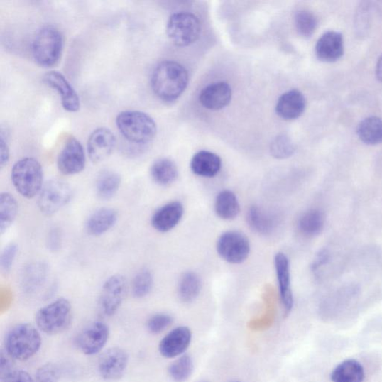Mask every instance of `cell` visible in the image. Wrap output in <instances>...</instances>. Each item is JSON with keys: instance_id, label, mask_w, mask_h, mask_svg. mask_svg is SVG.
Wrapping results in <instances>:
<instances>
[{"instance_id": "6da1fadb", "label": "cell", "mask_w": 382, "mask_h": 382, "mask_svg": "<svg viewBox=\"0 0 382 382\" xmlns=\"http://www.w3.org/2000/svg\"><path fill=\"white\" fill-rule=\"evenodd\" d=\"M187 70L180 63L166 61L154 69L151 85L155 94L166 102L178 99L185 92L188 84Z\"/></svg>"}, {"instance_id": "7a4b0ae2", "label": "cell", "mask_w": 382, "mask_h": 382, "mask_svg": "<svg viewBox=\"0 0 382 382\" xmlns=\"http://www.w3.org/2000/svg\"><path fill=\"white\" fill-rule=\"evenodd\" d=\"M116 124L121 135L133 143L148 144L156 136L155 122L150 115L142 111H122L117 115Z\"/></svg>"}, {"instance_id": "3957f363", "label": "cell", "mask_w": 382, "mask_h": 382, "mask_svg": "<svg viewBox=\"0 0 382 382\" xmlns=\"http://www.w3.org/2000/svg\"><path fill=\"white\" fill-rule=\"evenodd\" d=\"M6 351L14 360L27 361L33 358L41 346L38 331L28 323L13 327L7 334Z\"/></svg>"}, {"instance_id": "277c9868", "label": "cell", "mask_w": 382, "mask_h": 382, "mask_svg": "<svg viewBox=\"0 0 382 382\" xmlns=\"http://www.w3.org/2000/svg\"><path fill=\"white\" fill-rule=\"evenodd\" d=\"M11 178L13 187L26 199L34 198L43 188V169L34 158H24L17 161L11 169Z\"/></svg>"}, {"instance_id": "5b68a950", "label": "cell", "mask_w": 382, "mask_h": 382, "mask_svg": "<svg viewBox=\"0 0 382 382\" xmlns=\"http://www.w3.org/2000/svg\"><path fill=\"white\" fill-rule=\"evenodd\" d=\"M64 46L62 33L53 26L43 27L33 43L36 62L44 67L55 66L60 60Z\"/></svg>"}, {"instance_id": "8992f818", "label": "cell", "mask_w": 382, "mask_h": 382, "mask_svg": "<svg viewBox=\"0 0 382 382\" xmlns=\"http://www.w3.org/2000/svg\"><path fill=\"white\" fill-rule=\"evenodd\" d=\"M72 307L70 301L60 298L40 308L36 316L38 329L43 333L55 335L62 333L70 325Z\"/></svg>"}, {"instance_id": "52a82bcc", "label": "cell", "mask_w": 382, "mask_h": 382, "mask_svg": "<svg viewBox=\"0 0 382 382\" xmlns=\"http://www.w3.org/2000/svg\"><path fill=\"white\" fill-rule=\"evenodd\" d=\"M200 33L201 23L192 13H175L168 22V36L176 46H190L198 40Z\"/></svg>"}, {"instance_id": "ba28073f", "label": "cell", "mask_w": 382, "mask_h": 382, "mask_svg": "<svg viewBox=\"0 0 382 382\" xmlns=\"http://www.w3.org/2000/svg\"><path fill=\"white\" fill-rule=\"evenodd\" d=\"M72 196V188L67 182L58 179L51 180L40 190L38 209L44 215L52 216L65 207Z\"/></svg>"}, {"instance_id": "9c48e42d", "label": "cell", "mask_w": 382, "mask_h": 382, "mask_svg": "<svg viewBox=\"0 0 382 382\" xmlns=\"http://www.w3.org/2000/svg\"><path fill=\"white\" fill-rule=\"evenodd\" d=\"M216 248L219 257L232 264L243 263L251 253L249 239L237 231H228L220 235Z\"/></svg>"}, {"instance_id": "30bf717a", "label": "cell", "mask_w": 382, "mask_h": 382, "mask_svg": "<svg viewBox=\"0 0 382 382\" xmlns=\"http://www.w3.org/2000/svg\"><path fill=\"white\" fill-rule=\"evenodd\" d=\"M128 285L126 278L120 274L111 276L102 286L99 299L100 312L111 317L119 310L126 298Z\"/></svg>"}, {"instance_id": "8fae6325", "label": "cell", "mask_w": 382, "mask_h": 382, "mask_svg": "<svg viewBox=\"0 0 382 382\" xmlns=\"http://www.w3.org/2000/svg\"><path fill=\"white\" fill-rule=\"evenodd\" d=\"M109 329L106 323L97 321L91 323L77 335L76 346L87 356H94L99 352L108 342Z\"/></svg>"}, {"instance_id": "7c38bea8", "label": "cell", "mask_w": 382, "mask_h": 382, "mask_svg": "<svg viewBox=\"0 0 382 382\" xmlns=\"http://www.w3.org/2000/svg\"><path fill=\"white\" fill-rule=\"evenodd\" d=\"M128 364L129 356L124 349L111 348L104 352L99 359V373L106 380H119L124 376Z\"/></svg>"}, {"instance_id": "4fadbf2b", "label": "cell", "mask_w": 382, "mask_h": 382, "mask_svg": "<svg viewBox=\"0 0 382 382\" xmlns=\"http://www.w3.org/2000/svg\"><path fill=\"white\" fill-rule=\"evenodd\" d=\"M86 158L81 143L75 138H70L58 155V170L66 175H75L82 172L85 167Z\"/></svg>"}, {"instance_id": "5bb4252c", "label": "cell", "mask_w": 382, "mask_h": 382, "mask_svg": "<svg viewBox=\"0 0 382 382\" xmlns=\"http://www.w3.org/2000/svg\"><path fill=\"white\" fill-rule=\"evenodd\" d=\"M116 141L112 131L107 128L94 130L88 138L87 154L94 164L102 163L112 153Z\"/></svg>"}, {"instance_id": "9a60e30c", "label": "cell", "mask_w": 382, "mask_h": 382, "mask_svg": "<svg viewBox=\"0 0 382 382\" xmlns=\"http://www.w3.org/2000/svg\"><path fill=\"white\" fill-rule=\"evenodd\" d=\"M315 53L320 62L334 63L344 54V40L342 33L328 31L318 39Z\"/></svg>"}, {"instance_id": "2e32d148", "label": "cell", "mask_w": 382, "mask_h": 382, "mask_svg": "<svg viewBox=\"0 0 382 382\" xmlns=\"http://www.w3.org/2000/svg\"><path fill=\"white\" fill-rule=\"evenodd\" d=\"M274 261L284 315L288 317L293 310V304H295L291 289L290 262L287 256L283 253H278L275 256Z\"/></svg>"}, {"instance_id": "e0dca14e", "label": "cell", "mask_w": 382, "mask_h": 382, "mask_svg": "<svg viewBox=\"0 0 382 382\" xmlns=\"http://www.w3.org/2000/svg\"><path fill=\"white\" fill-rule=\"evenodd\" d=\"M192 340V332L187 327H180L169 332L159 344L161 356L173 359L182 356Z\"/></svg>"}, {"instance_id": "ac0fdd59", "label": "cell", "mask_w": 382, "mask_h": 382, "mask_svg": "<svg viewBox=\"0 0 382 382\" xmlns=\"http://www.w3.org/2000/svg\"><path fill=\"white\" fill-rule=\"evenodd\" d=\"M44 81L61 95L63 108L70 112H77L80 109V97L67 80L58 71H50L43 77Z\"/></svg>"}, {"instance_id": "d6986e66", "label": "cell", "mask_w": 382, "mask_h": 382, "mask_svg": "<svg viewBox=\"0 0 382 382\" xmlns=\"http://www.w3.org/2000/svg\"><path fill=\"white\" fill-rule=\"evenodd\" d=\"M184 212L183 204L180 202H170L154 213L151 219L152 226L159 232H168L180 224Z\"/></svg>"}, {"instance_id": "ffe728a7", "label": "cell", "mask_w": 382, "mask_h": 382, "mask_svg": "<svg viewBox=\"0 0 382 382\" xmlns=\"http://www.w3.org/2000/svg\"><path fill=\"white\" fill-rule=\"evenodd\" d=\"M231 99V88L224 82L211 84L203 88L200 94V102L202 107L209 110L223 109Z\"/></svg>"}, {"instance_id": "44dd1931", "label": "cell", "mask_w": 382, "mask_h": 382, "mask_svg": "<svg viewBox=\"0 0 382 382\" xmlns=\"http://www.w3.org/2000/svg\"><path fill=\"white\" fill-rule=\"evenodd\" d=\"M306 108L305 96L298 90H291L279 97L275 107L277 114L286 121L296 120Z\"/></svg>"}, {"instance_id": "7402d4cb", "label": "cell", "mask_w": 382, "mask_h": 382, "mask_svg": "<svg viewBox=\"0 0 382 382\" xmlns=\"http://www.w3.org/2000/svg\"><path fill=\"white\" fill-rule=\"evenodd\" d=\"M222 167V160L217 154L202 151L196 153L190 161V169L201 178H212Z\"/></svg>"}, {"instance_id": "603a6c76", "label": "cell", "mask_w": 382, "mask_h": 382, "mask_svg": "<svg viewBox=\"0 0 382 382\" xmlns=\"http://www.w3.org/2000/svg\"><path fill=\"white\" fill-rule=\"evenodd\" d=\"M247 223L256 232L262 235H270L278 227L277 218L266 209L253 205L246 214Z\"/></svg>"}, {"instance_id": "cb8c5ba5", "label": "cell", "mask_w": 382, "mask_h": 382, "mask_svg": "<svg viewBox=\"0 0 382 382\" xmlns=\"http://www.w3.org/2000/svg\"><path fill=\"white\" fill-rule=\"evenodd\" d=\"M117 212L111 208H101L93 213L86 224L88 234L100 236L110 230L116 223Z\"/></svg>"}, {"instance_id": "d4e9b609", "label": "cell", "mask_w": 382, "mask_h": 382, "mask_svg": "<svg viewBox=\"0 0 382 382\" xmlns=\"http://www.w3.org/2000/svg\"><path fill=\"white\" fill-rule=\"evenodd\" d=\"M121 185L119 173L111 170H102L96 181L97 195L102 200L109 201L119 192Z\"/></svg>"}, {"instance_id": "484cf974", "label": "cell", "mask_w": 382, "mask_h": 382, "mask_svg": "<svg viewBox=\"0 0 382 382\" xmlns=\"http://www.w3.org/2000/svg\"><path fill=\"white\" fill-rule=\"evenodd\" d=\"M214 209L220 219L231 220L236 218L241 211L237 196L229 190L220 191L215 200Z\"/></svg>"}, {"instance_id": "4316f807", "label": "cell", "mask_w": 382, "mask_h": 382, "mask_svg": "<svg viewBox=\"0 0 382 382\" xmlns=\"http://www.w3.org/2000/svg\"><path fill=\"white\" fill-rule=\"evenodd\" d=\"M151 178L160 186H169L178 178L179 170L173 160L163 158L155 161L151 169Z\"/></svg>"}, {"instance_id": "83f0119b", "label": "cell", "mask_w": 382, "mask_h": 382, "mask_svg": "<svg viewBox=\"0 0 382 382\" xmlns=\"http://www.w3.org/2000/svg\"><path fill=\"white\" fill-rule=\"evenodd\" d=\"M364 378L363 366L354 359L342 362L335 367L331 375L332 382H363Z\"/></svg>"}, {"instance_id": "f1b7e54d", "label": "cell", "mask_w": 382, "mask_h": 382, "mask_svg": "<svg viewBox=\"0 0 382 382\" xmlns=\"http://www.w3.org/2000/svg\"><path fill=\"white\" fill-rule=\"evenodd\" d=\"M356 131L359 139L366 145L382 143V119L379 116L366 117L358 125Z\"/></svg>"}, {"instance_id": "f546056e", "label": "cell", "mask_w": 382, "mask_h": 382, "mask_svg": "<svg viewBox=\"0 0 382 382\" xmlns=\"http://www.w3.org/2000/svg\"><path fill=\"white\" fill-rule=\"evenodd\" d=\"M326 216L320 209H310L302 214L298 227L300 232L307 237L317 236L324 229Z\"/></svg>"}, {"instance_id": "4dcf8cb0", "label": "cell", "mask_w": 382, "mask_h": 382, "mask_svg": "<svg viewBox=\"0 0 382 382\" xmlns=\"http://www.w3.org/2000/svg\"><path fill=\"white\" fill-rule=\"evenodd\" d=\"M202 283L200 276L194 272H187L180 278L178 295L181 301L190 303L200 295Z\"/></svg>"}, {"instance_id": "1f68e13d", "label": "cell", "mask_w": 382, "mask_h": 382, "mask_svg": "<svg viewBox=\"0 0 382 382\" xmlns=\"http://www.w3.org/2000/svg\"><path fill=\"white\" fill-rule=\"evenodd\" d=\"M18 202L10 193L0 195V234L2 235L13 224L18 214Z\"/></svg>"}, {"instance_id": "d6a6232c", "label": "cell", "mask_w": 382, "mask_h": 382, "mask_svg": "<svg viewBox=\"0 0 382 382\" xmlns=\"http://www.w3.org/2000/svg\"><path fill=\"white\" fill-rule=\"evenodd\" d=\"M48 267L46 264L36 262L28 266L23 273V286L29 292L40 288L46 281Z\"/></svg>"}, {"instance_id": "836d02e7", "label": "cell", "mask_w": 382, "mask_h": 382, "mask_svg": "<svg viewBox=\"0 0 382 382\" xmlns=\"http://www.w3.org/2000/svg\"><path fill=\"white\" fill-rule=\"evenodd\" d=\"M194 371V363L189 355H183L173 361L168 369L170 377L175 382L187 381Z\"/></svg>"}, {"instance_id": "e575fe53", "label": "cell", "mask_w": 382, "mask_h": 382, "mask_svg": "<svg viewBox=\"0 0 382 382\" xmlns=\"http://www.w3.org/2000/svg\"><path fill=\"white\" fill-rule=\"evenodd\" d=\"M153 275L151 271L146 268L141 269L132 280V295L138 299L148 296L153 289Z\"/></svg>"}, {"instance_id": "d590c367", "label": "cell", "mask_w": 382, "mask_h": 382, "mask_svg": "<svg viewBox=\"0 0 382 382\" xmlns=\"http://www.w3.org/2000/svg\"><path fill=\"white\" fill-rule=\"evenodd\" d=\"M295 24L298 33L303 38H311L315 33L318 21L315 14L306 10L296 13Z\"/></svg>"}, {"instance_id": "8d00e7d4", "label": "cell", "mask_w": 382, "mask_h": 382, "mask_svg": "<svg viewBox=\"0 0 382 382\" xmlns=\"http://www.w3.org/2000/svg\"><path fill=\"white\" fill-rule=\"evenodd\" d=\"M295 145L287 135L277 136L271 144V153L277 159L288 158L295 154Z\"/></svg>"}, {"instance_id": "74e56055", "label": "cell", "mask_w": 382, "mask_h": 382, "mask_svg": "<svg viewBox=\"0 0 382 382\" xmlns=\"http://www.w3.org/2000/svg\"><path fill=\"white\" fill-rule=\"evenodd\" d=\"M173 318L165 313H159L152 316L146 323L149 332L152 334H159L172 325Z\"/></svg>"}, {"instance_id": "f35d334b", "label": "cell", "mask_w": 382, "mask_h": 382, "mask_svg": "<svg viewBox=\"0 0 382 382\" xmlns=\"http://www.w3.org/2000/svg\"><path fill=\"white\" fill-rule=\"evenodd\" d=\"M60 378V371L53 364H46L36 373L35 382H58Z\"/></svg>"}, {"instance_id": "ab89813d", "label": "cell", "mask_w": 382, "mask_h": 382, "mask_svg": "<svg viewBox=\"0 0 382 382\" xmlns=\"http://www.w3.org/2000/svg\"><path fill=\"white\" fill-rule=\"evenodd\" d=\"M18 251V247L16 243H10L4 248L0 257V266L4 273H8L11 271Z\"/></svg>"}, {"instance_id": "60d3db41", "label": "cell", "mask_w": 382, "mask_h": 382, "mask_svg": "<svg viewBox=\"0 0 382 382\" xmlns=\"http://www.w3.org/2000/svg\"><path fill=\"white\" fill-rule=\"evenodd\" d=\"M369 6L366 3H364L359 8L356 18L357 31L361 34L366 31V25L369 24Z\"/></svg>"}, {"instance_id": "b9f144b4", "label": "cell", "mask_w": 382, "mask_h": 382, "mask_svg": "<svg viewBox=\"0 0 382 382\" xmlns=\"http://www.w3.org/2000/svg\"><path fill=\"white\" fill-rule=\"evenodd\" d=\"M62 231L58 228L52 229L48 236V247L52 252L60 251L62 247Z\"/></svg>"}, {"instance_id": "7bdbcfd3", "label": "cell", "mask_w": 382, "mask_h": 382, "mask_svg": "<svg viewBox=\"0 0 382 382\" xmlns=\"http://www.w3.org/2000/svg\"><path fill=\"white\" fill-rule=\"evenodd\" d=\"M2 382H35V379L24 371H13L2 377Z\"/></svg>"}, {"instance_id": "ee69618b", "label": "cell", "mask_w": 382, "mask_h": 382, "mask_svg": "<svg viewBox=\"0 0 382 382\" xmlns=\"http://www.w3.org/2000/svg\"><path fill=\"white\" fill-rule=\"evenodd\" d=\"M329 253L326 251V249H322V251L317 253L316 258H315L312 264V271L313 272H315L322 266H324V264H326L329 261Z\"/></svg>"}, {"instance_id": "f6af8a7d", "label": "cell", "mask_w": 382, "mask_h": 382, "mask_svg": "<svg viewBox=\"0 0 382 382\" xmlns=\"http://www.w3.org/2000/svg\"><path fill=\"white\" fill-rule=\"evenodd\" d=\"M9 160V149L7 143L1 138L0 141V167L3 168L7 165Z\"/></svg>"}, {"instance_id": "bcb514c9", "label": "cell", "mask_w": 382, "mask_h": 382, "mask_svg": "<svg viewBox=\"0 0 382 382\" xmlns=\"http://www.w3.org/2000/svg\"><path fill=\"white\" fill-rule=\"evenodd\" d=\"M376 77L379 82L382 83V53L378 57L376 62Z\"/></svg>"}, {"instance_id": "7dc6e473", "label": "cell", "mask_w": 382, "mask_h": 382, "mask_svg": "<svg viewBox=\"0 0 382 382\" xmlns=\"http://www.w3.org/2000/svg\"><path fill=\"white\" fill-rule=\"evenodd\" d=\"M229 382H241V381H229Z\"/></svg>"}, {"instance_id": "c3c4849f", "label": "cell", "mask_w": 382, "mask_h": 382, "mask_svg": "<svg viewBox=\"0 0 382 382\" xmlns=\"http://www.w3.org/2000/svg\"><path fill=\"white\" fill-rule=\"evenodd\" d=\"M200 382H207V381H200Z\"/></svg>"}]
</instances>
